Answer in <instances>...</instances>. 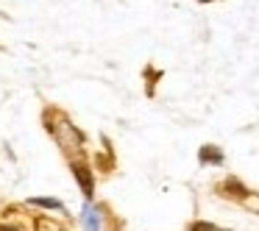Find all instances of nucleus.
I'll return each instance as SVG.
<instances>
[{
  "label": "nucleus",
  "mask_w": 259,
  "mask_h": 231,
  "mask_svg": "<svg viewBox=\"0 0 259 231\" xmlns=\"http://www.w3.org/2000/svg\"><path fill=\"white\" fill-rule=\"evenodd\" d=\"M73 173H75V178H78V184H81V190H84V195L92 198L95 181H92V175H90V167H84V164H73Z\"/></svg>",
  "instance_id": "obj_1"
},
{
  "label": "nucleus",
  "mask_w": 259,
  "mask_h": 231,
  "mask_svg": "<svg viewBox=\"0 0 259 231\" xmlns=\"http://www.w3.org/2000/svg\"><path fill=\"white\" fill-rule=\"evenodd\" d=\"M223 190L229 192V195H234V198H248V195H251V192H248V187L240 184L237 178H229V181L223 184Z\"/></svg>",
  "instance_id": "obj_2"
},
{
  "label": "nucleus",
  "mask_w": 259,
  "mask_h": 231,
  "mask_svg": "<svg viewBox=\"0 0 259 231\" xmlns=\"http://www.w3.org/2000/svg\"><path fill=\"white\" fill-rule=\"evenodd\" d=\"M201 162H209V164H220L223 162V153L218 151L214 145H203L201 148Z\"/></svg>",
  "instance_id": "obj_3"
},
{
  "label": "nucleus",
  "mask_w": 259,
  "mask_h": 231,
  "mask_svg": "<svg viewBox=\"0 0 259 231\" xmlns=\"http://www.w3.org/2000/svg\"><path fill=\"white\" fill-rule=\"evenodd\" d=\"M31 203L45 209H62V201H56V198H31Z\"/></svg>",
  "instance_id": "obj_4"
},
{
  "label": "nucleus",
  "mask_w": 259,
  "mask_h": 231,
  "mask_svg": "<svg viewBox=\"0 0 259 231\" xmlns=\"http://www.w3.org/2000/svg\"><path fill=\"white\" fill-rule=\"evenodd\" d=\"M190 231H218V228H214L212 223H203V220H198V223L190 225Z\"/></svg>",
  "instance_id": "obj_5"
},
{
  "label": "nucleus",
  "mask_w": 259,
  "mask_h": 231,
  "mask_svg": "<svg viewBox=\"0 0 259 231\" xmlns=\"http://www.w3.org/2000/svg\"><path fill=\"white\" fill-rule=\"evenodd\" d=\"M0 231H20V228H14V225H0Z\"/></svg>",
  "instance_id": "obj_6"
},
{
  "label": "nucleus",
  "mask_w": 259,
  "mask_h": 231,
  "mask_svg": "<svg viewBox=\"0 0 259 231\" xmlns=\"http://www.w3.org/2000/svg\"><path fill=\"white\" fill-rule=\"evenodd\" d=\"M203 3H212V0H203Z\"/></svg>",
  "instance_id": "obj_7"
}]
</instances>
